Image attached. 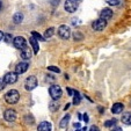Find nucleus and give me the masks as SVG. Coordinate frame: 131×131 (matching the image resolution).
<instances>
[{
    "mask_svg": "<svg viewBox=\"0 0 131 131\" xmlns=\"http://www.w3.org/2000/svg\"><path fill=\"white\" fill-rule=\"evenodd\" d=\"M70 118H71V116H70L69 114L65 115V116L62 118V121L59 122V126H60V128H62V129H65V128H66L67 124H69V122H70Z\"/></svg>",
    "mask_w": 131,
    "mask_h": 131,
    "instance_id": "obj_16",
    "label": "nucleus"
},
{
    "mask_svg": "<svg viewBox=\"0 0 131 131\" xmlns=\"http://www.w3.org/2000/svg\"><path fill=\"white\" fill-rule=\"evenodd\" d=\"M52 125L49 122H42L40 123V125L37 126V131H51Z\"/></svg>",
    "mask_w": 131,
    "mask_h": 131,
    "instance_id": "obj_11",
    "label": "nucleus"
},
{
    "mask_svg": "<svg viewBox=\"0 0 131 131\" xmlns=\"http://www.w3.org/2000/svg\"><path fill=\"white\" fill-rule=\"evenodd\" d=\"M121 121L123 122L124 124H126V125H130L131 124V113H125V114H123Z\"/></svg>",
    "mask_w": 131,
    "mask_h": 131,
    "instance_id": "obj_15",
    "label": "nucleus"
},
{
    "mask_svg": "<svg viewBox=\"0 0 131 131\" xmlns=\"http://www.w3.org/2000/svg\"><path fill=\"white\" fill-rule=\"evenodd\" d=\"M58 108H59V102H58V100H52V101L49 103V109L52 111V113L57 111Z\"/></svg>",
    "mask_w": 131,
    "mask_h": 131,
    "instance_id": "obj_14",
    "label": "nucleus"
},
{
    "mask_svg": "<svg viewBox=\"0 0 131 131\" xmlns=\"http://www.w3.org/2000/svg\"><path fill=\"white\" fill-rule=\"evenodd\" d=\"M75 131H86V128H84V129H81V130H79V129H77Z\"/></svg>",
    "mask_w": 131,
    "mask_h": 131,
    "instance_id": "obj_36",
    "label": "nucleus"
},
{
    "mask_svg": "<svg viewBox=\"0 0 131 131\" xmlns=\"http://www.w3.org/2000/svg\"><path fill=\"white\" fill-rule=\"evenodd\" d=\"M21 57H22L23 59H29V58L31 57V51H30L29 48H25V49L21 51Z\"/></svg>",
    "mask_w": 131,
    "mask_h": 131,
    "instance_id": "obj_17",
    "label": "nucleus"
},
{
    "mask_svg": "<svg viewBox=\"0 0 131 131\" xmlns=\"http://www.w3.org/2000/svg\"><path fill=\"white\" fill-rule=\"evenodd\" d=\"M89 131H100V130H99V128H97V126L93 125V126H91V130H89Z\"/></svg>",
    "mask_w": 131,
    "mask_h": 131,
    "instance_id": "obj_30",
    "label": "nucleus"
},
{
    "mask_svg": "<svg viewBox=\"0 0 131 131\" xmlns=\"http://www.w3.org/2000/svg\"><path fill=\"white\" fill-rule=\"evenodd\" d=\"M25 87L27 91H32L37 87V78L35 75H30L26 79V82H25Z\"/></svg>",
    "mask_w": 131,
    "mask_h": 131,
    "instance_id": "obj_3",
    "label": "nucleus"
},
{
    "mask_svg": "<svg viewBox=\"0 0 131 131\" xmlns=\"http://www.w3.org/2000/svg\"><path fill=\"white\" fill-rule=\"evenodd\" d=\"M6 85H7V84H6L5 80H4V79H0V91H3V89L6 87Z\"/></svg>",
    "mask_w": 131,
    "mask_h": 131,
    "instance_id": "obj_27",
    "label": "nucleus"
},
{
    "mask_svg": "<svg viewBox=\"0 0 131 131\" xmlns=\"http://www.w3.org/2000/svg\"><path fill=\"white\" fill-rule=\"evenodd\" d=\"M78 8V3L77 0H66L65 1V10L69 13L75 12Z\"/></svg>",
    "mask_w": 131,
    "mask_h": 131,
    "instance_id": "obj_5",
    "label": "nucleus"
},
{
    "mask_svg": "<svg viewBox=\"0 0 131 131\" xmlns=\"http://www.w3.org/2000/svg\"><path fill=\"white\" fill-rule=\"evenodd\" d=\"M53 35V28H49V29L45 30L44 32V38L45 40H48V38H50V37Z\"/></svg>",
    "mask_w": 131,
    "mask_h": 131,
    "instance_id": "obj_21",
    "label": "nucleus"
},
{
    "mask_svg": "<svg viewBox=\"0 0 131 131\" xmlns=\"http://www.w3.org/2000/svg\"><path fill=\"white\" fill-rule=\"evenodd\" d=\"M82 119H84V121L85 122H86V123H87V122H88V115H87V114H84V117H82Z\"/></svg>",
    "mask_w": 131,
    "mask_h": 131,
    "instance_id": "obj_31",
    "label": "nucleus"
},
{
    "mask_svg": "<svg viewBox=\"0 0 131 131\" xmlns=\"http://www.w3.org/2000/svg\"><path fill=\"white\" fill-rule=\"evenodd\" d=\"M4 117H5V119L7 122H14L17 117L16 111L13 110V109H7L5 111V114H4Z\"/></svg>",
    "mask_w": 131,
    "mask_h": 131,
    "instance_id": "obj_7",
    "label": "nucleus"
},
{
    "mask_svg": "<svg viewBox=\"0 0 131 131\" xmlns=\"http://www.w3.org/2000/svg\"><path fill=\"white\" fill-rule=\"evenodd\" d=\"M13 44H14V47L16 48V49L23 50L25 48H27V43H26V40L23 38V37H21V36L15 37L14 41H13Z\"/></svg>",
    "mask_w": 131,
    "mask_h": 131,
    "instance_id": "obj_6",
    "label": "nucleus"
},
{
    "mask_svg": "<svg viewBox=\"0 0 131 131\" xmlns=\"http://www.w3.org/2000/svg\"><path fill=\"white\" fill-rule=\"evenodd\" d=\"M123 109H124L123 104L117 102V103H114V106L111 107V113H113V114H119V113L123 111Z\"/></svg>",
    "mask_w": 131,
    "mask_h": 131,
    "instance_id": "obj_13",
    "label": "nucleus"
},
{
    "mask_svg": "<svg viewBox=\"0 0 131 131\" xmlns=\"http://www.w3.org/2000/svg\"><path fill=\"white\" fill-rule=\"evenodd\" d=\"M49 93H50V96L52 97V100H58L63 95V91L58 85H52L49 88Z\"/></svg>",
    "mask_w": 131,
    "mask_h": 131,
    "instance_id": "obj_2",
    "label": "nucleus"
},
{
    "mask_svg": "<svg viewBox=\"0 0 131 131\" xmlns=\"http://www.w3.org/2000/svg\"><path fill=\"white\" fill-rule=\"evenodd\" d=\"M113 131H122V128H119V126H115Z\"/></svg>",
    "mask_w": 131,
    "mask_h": 131,
    "instance_id": "obj_32",
    "label": "nucleus"
},
{
    "mask_svg": "<svg viewBox=\"0 0 131 131\" xmlns=\"http://www.w3.org/2000/svg\"><path fill=\"white\" fill-rule=\"evenodd\" d=\"M116 119L115 118H113V119H109V121H106L104 122V126L106 128H110V126H113V125H115L116 124Z\"/></svg>",
    "mask_w": 131,
    "mask_h": 131,
    "instance_id": "obj_22",
    "label": "nucleus"
},
{
    "mask_svg": "<svg viewBox=\"0 0 131 131\" xmlns=\"http://www.w3.org/2000/svg\"><path fill=\"white\" fill-rule=\"evenodd\" d=\"M28 67H29V64H28V63H26V62L19 63V64L16 65V67H15V73L16 74H23L28 70Z\"/></svg>",
    "mask_w": 131,
    "mask_h": 131,
    "instance_id": "obj_10",
    "label": "nucleus"
},
{
    "mask_svg": "<svg viewBox=\"0 0 131 131\" xmlns=\"http://www.w3.org/2000/svg\"><path fill=\"white\" fill-rule=\"evenodd\" d=\"M20 100V94L16 89H10L5 94V101L9 104H15Z\"/></svg>",
    "mask_w": 131,
    "mask_h": 131,
    "instance_id": "obj_1",
    "label": "nucleus"
},
{
    "mask_svg": "<svg viewBox=\"0 0 131 131\" xmlns=\"http://www.w3.org/2000/svg\"><path fill=\"white\" fill-rule=\"evenodd\" d=\"M106 26H107V21L103 20V19H99L95 22H93V29L96 30V31H101V30H103L106 28Z\"/></svg>",
    "mask_w": 131,
    "mask_h": 131,
    "instance_id": "obj_9",
    "label": "nucleus"
},
{
    "mask_svg": "<svg viewBox=\"0 0 131 131\" xmlns=\"http://www.w3.org/2000/svg\"><path fill=\"white\" fill-rule=\"evenodd\" d=\"M30 44H31L32 49H34V53H37L38 52V42L35 37H30Z\"/></svg>",
    "mask_w": 131,
    "mask_h": 131,
    "instance_id": "obj_18",
    "label": "nucleus"
},
{
    "mask_svg": "<svg viewBox=\"0 0 131 131\" xmlns=\"http://www.w3.org/2000/svg\"><path fill=\"white\" fill-rule=\"evenodd\" d=\"M31 35H32V37H35V38H36V40H40V41L45 40L44 37H42L40 34H38V32H36V31H32V32H31Z\"/></svg>",
    "mask_w": 131,
    "mask_h": 131,
    "instance_id": "obj_24",
    "label": "nucleus"
},
{
    "mask_svg": "<svg viewBox=\"0 0 131 131\" xmlns=\"http://www.w3.org/2000/svg\"><path fill=\"white\" fill-rule=\"evenodd\" d=\"M4 36H5V35H4V34H3V32L0 31V41L3 40V37H4Z\"/></svg>",
    "mask_w": 131,
    "mask_h": 131,
    "instance_id": "obj_34",
    "label": "nucleus"
},
{
    "mask_svg": "<svg viewBox=\"0 0 131 131\" xmlns=\"http://www.w3.org/2000/svg\"><path fill=\"white\" fill-rule=\"evenodd\" d=\"M66 91H67V93H69L70 95H74V92H73V89H71V88H69V87H67V88H66Z\"/></svg>",
    "mask_w": 131,
    "mask_h": 131,
    "instance_id": "obj_29",
    "label": "nucleus"
},
{
    "mask_svg": "<svg viewBox=\"0 0 131 131\" xmlns=\"http://www.w3.org/2000/svg\"><path fill=\"white\" fill-rule=\"evenodd\" d=\"M48 70L51 71V72H56V73H59L60 72V70L58 69V67H56V66H48Z\"/></svg>",
    "mask_w": 131,
    "mask_h": 131,
    "instance_id": "obj_25",
    "label": "nucleus"
},
{
    "mask_svg": "<svg viewBox=\"0 0 131 131\" xmlns=\"http://www.w3.org/2000/svg\"><path fill=\"white\" fill-rule=\"evenodd\" d=\"M69 108H70V103H67L66 106H65V110H67V109H69Z\"/></svg>",
    "mask_w": 131,
    "mask_h": 131,
    "instance_id": "obj_35",
    "label": "nucleus"
},
{
    "mask_svg": "<svg viewBox=\"0 0 131 131\" xmlns=\"http://www.w3.org/2000/svg\"><path fill=\"white\" fill-rule=\"evenodd\" d=\"M1 7H3V4H1V1H0V9H1Z\"/></svg>",
    "mask_w": 131,
    "mask_h": 131,
    "instance_id": "obj_37",
    "label": "nucleus"
},
{
    "mask_svg": "<svg viewBox=\"0 0 131 131\" xmlns=\"http://www.w3.org/2000/svg\"><path fill=\"white\" fill-rule=\"evenodd\" d=\"M74 128H75V129H79L80 128V123H74Z\"/></svg>",
    "mask_w": 131,
    "mask_h": 131,
    "instance_id": "obj_33",
    "label": "nucleus"
},
{
    "mask_svg": "<svg viewBox=\"0 0 131 131\" xmlns=\"http://www.w3.org/2000/svg\"><path fill=\"white\" fill-rule=\"evenodd\" d=\"M58 36H59L60 38H63V40L70 38V36H71V30H70V28L65 25H62L58 28Z\"/></svg>",
    "mask_w": 131,
    "mask_h": 131,
    "instance_id": "obj_4",
    "label": "nucleus"
},
{
    "mask_svg": "<svg viewBox=\"0 0 131 131\" xmlns=\"http://www.w3.org/2000/svg\"><path fill=\"white\" fill-rule=\"evenodd\" d=\"M100 16H101V19H103V20H106V21L109 20V19L113 16V10L109 9V8H104V9H102Z\"/></svg>",
    "mask_w": 131,
    "mask_h": 131,
    "instance_id": "obj_12",
    "label": "nucleus"
},
{
    "mask_svg": "<svg viewBox=\"0 0 131 131\" xmlns=\"http://www.w3.org/2000/svg\"><path fill=\"white\" fill-rule=\"evenodd\" d=\"M4 37H5V42H7V43H9L10 41H12V37H10L9 34H6Z\"/></svg>",
    "mask_w": 131,
    "mask_h": 131,
    "instance_id": "obj_28",
    "label": "nucleus"
},
{
    "mask_svg": "<svg viewBox=\"0 0 131 131\" xmlns=\"http://www.w3.org/2000/svg\"><path fill=\"white\" fill-rule=\"evenodd\" d=\"M4 80L6 81V84H15L17 81V74L15 72H8L5 74Z\"/></svg>",
    "mask_w": 131,
    "mask_h": 131,
    "instance_id": "obj_8",
    "label": "nucleus"
},
{
    "mask_svg": "<svg viewBox=\"0 0 131 131\" xmlns=\"http://www.w3.org/2000/svg\"><path fill=\"white\" fill-rule=\"evenodd\" d=\"M80 100H81V97H80L79 93H78L77 91H74V95H73V104H79L80 103Z\"/></svg>",
    "mask_w": 131,
    "mask_h": 131,
    "instance_id": "obj_20",
    "label": "nucleus"
},
{
    "mask_svg": "<svg viewBox=\"0 0 131 131\" xmlns=\"http://www.w3.org/2000/svg\"><path fill=\"white\" fill-rule=\"evenodd\" d=\"M106 1H107V4L110 6H116L117 4H118L119 0H106Z\"/></svg>",
    "mask_w": 131,
    "mask_h": 131,
    "instance_id": "obj_26",
    "label": "nucleus"
},
{
    "mask_svg": "<svg viewBox=\"0 0 131 131\" xmlns=\"http://www.w3.org/2000/svg\"><path fill=\"white\" fill-rule=\"evenodd\" d=\"M73 38L75 41H80V40H82V38H84V35H82L80 31H75L73 34Z\"/></svg>",
    "mask_w": 131,
    "mask_h": 131,
    "instance_id": "obj_23",
    "label": "nucleus"
},
{
    "mask_svg": "<svg viewBox=\"0 0 131 131\" xmlns=\"http://www.w3.org/2000/svg\"><path fill=\"white\" fill-rule=\"evenodd\" d=\"M23 20V15L21 14V13H15L14 16H13V21H14V23H21Z\"/></svg>",
    "mask_w": 131,
    "mask_h": 131,
    "instance_id": "obj_19",
    "label": "nucleus"
}]
</instances>
